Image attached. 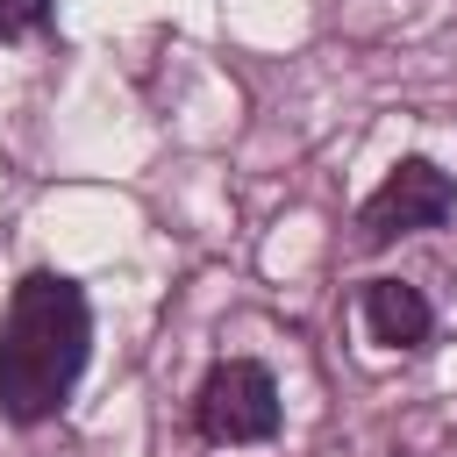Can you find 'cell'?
I'll list each match as a JSON object with an SVG mask.
<instances>
[{"instance_id": "1", "label": "cell", "mask_w": 457, "mask_h": 457, "mask_svg": "<svg viewBox=\"0 0 457 457\" xmlns=\"http://www.w3.org/2000/svg\"><path fill=\"white\" fill-rule=\"evenodd\" d=\"M86 350H93L86 293L57 271H29L7 300V321H0V414L21 428L50 421L71 400Z\"/></svg>"}, {"instance_id": "2", "label": "cell", "mask_w": 457, "mask_h": 457, "mask_svg": "<svg viewBox=\"0 0 457 457\" xmlns=\"http://www.w3.org/2000/svg\"><path fill=\"white\" fill-rule=\"evenodd\" d=\"M193 421L207 443H271L278 436V386L257 357H221L193 400Z\"/></svg>"}, {"instance_id": "3", "label": "cell", "mask_w": 457, "mask_h": 457, "mask_svg": "<svg viewBox=\"0 0 457 457\" xmlns=\"http://www.w3.org/2000/svg\"><path fill=\"white\" fill-rule=\"evenodd\" d=\"M457 214V179L436 171L428 157H400L386 171V186L364 200V243H393V236H414V228H436Z\"/></svg>"}, {"instance_id": "4", "label": "cell", "mask_w": 457, "mask_h": 457, "mask_svg": "<svg viewBox=\"0 0 457 457\" xmlns=\"http://www.w3.org/2000/svg\"><path fill=\"white\" fill-rule=\"evenodd\" d=\"M364 328H371V343H386V350H421L428 328H436V314H428V300H421L414 286L371 278V286H364Z\"/></svg>"}, {"instance_id": "5", "label": "cell", "mask_w": 457, "mask_h": 457, "mask_svg": "<svg viewBox=\"0 0 457 457\" xmlns=\"http://www.w3.org/2000/svg\"><path fill=\"white\" fill-rule=\"evenodd\" d=\"M43 21H50V0H0V43L29 36V29H43Z\"/></svg>"}]
</instances>
